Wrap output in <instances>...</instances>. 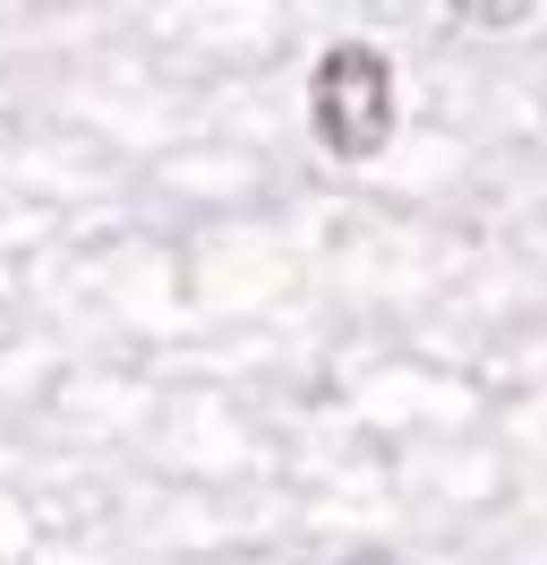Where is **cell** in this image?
<instances>
[{"mask_svg": "<svg viewBox=\"0 0 547 565\" xmlns=\"http://www.w3.org/2000/svg\"><path fill=\"white\" fill-rule=\"evenodd\" d=\"M308 120H317V146L342 154V163H368L376 146L394 138V70L368 43H334L317 77H308Z\"/></svg>", "mask_w": 547, "mask_h": 565, "instance_id": "1", "label": "cell"}, {"mask_svg": "<svg viewBox=\"0 0 547 565\" xmlns=\"http://www.w3.org/2000/svg\"><path fill=\"white\" fill-rule=\"evenodd\" d=\"M530 9H539V0H453V18H462V26H522Z\"/></svg>", "mask_w": 547, "mask_h": 565, "instance_id": "2", "label": "cell"}]
</instances>
